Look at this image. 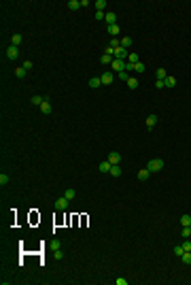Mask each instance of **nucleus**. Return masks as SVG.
Here are the masks:
<instances>
[{"instance_id": "72a5a7b5", "label": "nucleus", "mask_w": 191, "mask_h": 285, "mask_svg": "<svg viewBox=\"0 0 191 285\" xmlns=\"http://www.w3.org/2000/svg\"><path fill=\"white\" fill-rule=\"evenodd\" d=\"M53 255H55V260H62V258H64L62 249H53Z\"/></svg>"}, {"instance_id": "6e6552de", "label": "nucleus", "mask_w": 191, "mask_h": 285, "mask_svg": "<svg viewBox=\"0 0 191 285\" xmlns=\"http://www.w3.org/2000/svg\"><path fill=\"white\" fill-rule=\"evenodd\" d=\"M100 172H104V175H108V172H110V168H113V164H110V162H108V160H104V162H100Z\"/></svg>"}, {"instance_id": "0eeeda50", "label": "nucleus", "mask_w": 191, "mask_h": 285, "mask_svg": "<svg viewBox=\"0 0 191 285\" xmlns=\"http://www.w3.org/2000/svg\"><path fill=\"white\" fill-rule=\"evenodd\" d=\"M108 162H110L113 166H115V164H119V162H121V153H119V151H113V153H108Z\"/></svg>"}, {"instance_id": "c756f323", "label": "nucleus", "mask_w": 191, "mask_h": 285, "mask_svg": "<svg viewBox=\"0 0 191 285\" xmlns=\"http://www.w3.org/2000/svg\"><path fill=\"white\" fill-rule=\"evenodd\" d=\"M0 185H2V187H4V185H9V175H4V172L0 175Z\"/></svg>"}, {"instance_id": "f3484780", "label": "nucleus", "mask_w": 191, "mask_h": 285, "mask_svg": "<svg viewBox=\"0 0 191 285\" xmlns=\"http://www.w3.org/2000/svg\"><path fill=\"white\" fill-rule=\"evenodd\" d=\"M68 9H70V11H79V9H81V2H79V0H70V2H68Z\"/></svg>"}, {"instance_id": "2eb2a0df", "label": "nucleus", "mask_w": 191, "mask_h": 285, "mask_svg": "<svg viewBox=\"0 0 191 285\" xmlns=\"http://www.w3.org/2000/svg\"><path fill=\"white\" fill-rule=\"evenodd\" d=\"M11 45L13 47H19V45H21V34H13L11 36Z\"/></svg>"}, {"instance_id": "473e14b6", "label": "nucleus", "mask_w": 191, "mask_h": 285, "mask_svg": "<svg viewBox=\"0 0 191 285\" xmlns=\"http://www.w3.org/2000/svg\"><path fill=\"white\" fill-rule=\"evenodd\" d=\"M183 249H185V251H191V240H189V238H185V243H183Z\"/></svg>"}, {"instance_id": "393cba45", "label": "nucleus", "mask_w": 191, "mask_h": 285, "mask_svg": "<svg viewBox=\"0 0 191 285\" xmlns=\"http://www.w3.org/2000/svg\"><path fill=\"white\" fill-rule=\"evenodd\" d=\"M108 175H113V177H119V175H121V166H119V164H115V166L110 168V172H108Z\"/></svg>"}, {"instance_id": "7ed1b4c3", "label": "nucleus", "mask_w": 191, "mask_h": 285, "mask_svg": "<svg viewBox=\"0 0 191 285\" xmlns=\"http://www.w3.org/2000/svg\"><path fill=\"white\" fill-rule=\"evenodd\" d=\"M68 204H70V200H68L66 196H62V198H58V200H55V209H58V211H66V209H68Z\"/></svg>"}, {"instance_id": "9d476101", "label": "nucleus", "mask_w": 191, "mask_h": 285, "mask_svg": "<svg viewBox=\"0 0 191 285\" xmlns=\"http://www.w3.org/2000/svg\"><path fill=\"white\" fill-rule=\"evenodd\" d=\"M151 175H153V172H151L149 168H142V170H138V179H140V181H147Z\"/></svg>"}, {"instance_id": "9b49d317", "label": "nucleus", "mask_w": 191, "mask_h": 285, "mask_svg": "<svg viewBox=\"0 0 191 285\" xmlns=\"http://www.w3.org/2000/svg\"><path fill=\"white\" fill-rule=\"evenodd\" d=\"M155 123H157V115H149V117H147V128H149V130H153Z\"/></svg>"}, {"instance_id": "f704fd0d", "label": "nucleus", "mask_w": 191, "mask_h": 285, "mask_svg": "<svg viewBox=\"0 0 191 285\" xmlns=\"http://www.w3.org/2000/svg\"><path fill=\"white\" fill-rule=\"evenodd\" d=\"M155 87H157V89H164V87H166V83H164L161 79H157V81H155Z\"/></svg>"}, {"instance_id": "f8f14e48", "label": "nucleus", "mask_w": 191, "mask_h": 285, "mask_svg": "<svg viewBox=\"0 0 191 285\" xmlns=\"http://www.w3.org/2000/svg\"><path fill=\"white\" fill-rule=\"evenodd\" d=\"M38 109H40V113H43V115H49V113H51V104H49V100H45V102H43Z\"/></svg>"}, {"instance_id": "5701e85b", "label": "nucleus", "mask_w": 191, "mask_h": 285, "mask_svg": "<svg viewBox=\"0 0 191 285\" xmlns=\"http://www.w3.org/2000/svg\"><path fill=\"white\" fill-rule=\"evenodd\" d=\"M43 102H45V98H43V96H32V104H34V107H40Z\"/></svg>"}, {"instance_id": "e433bc0d", "label": "nucleus", "mask_w": 191, "mask_h": 285, "mask_svg": "<svg viewBox=\"0 0 191 285\" xmlns=\"http://www.w3.org/2000/svg\"><path fill=\"white\" fill-rule=\"evenodd\" d=\"M24 68H26V70H30V68H32V62H30V60H26V62H24Z\"/></svg>"}, {"instance_id": "ddd939ff", "label": "nucleus", "mask_w": 191, "mask_h": 285, "mask_svg": "<svg viewBox=\"0 0 191 285\" xmlns=\"http://www.w3.org/2000/svg\"><path fill=\"white\" fill-rule=\"evenodd\" d=\"M100 85H102V81H100V77H91V79H89V87H91V89H96V87H100Z\"/></svg>"}, {"instance_id": "6ab92c4d", "label": "nucleus", "mask_w": 191, "mask_h": 285, "mask_svg": "<svg viewBox=\"0 0 191 285\" xmlns=\"http://www.w3.org/2000/svg\"><path fill=\"white\" fill-rule=\"evenodd\" d=\"M26 72H28V70H26L24 66H19V68H15V77H17V79H24Z\"/></svg>"}, {"instance_id": "1a4fd4ad", "label": "nucleus", "mask_w": 191, "mask_h": 285, "mask_svg": "<svg viewBox=\"0 0 191 285\" xmlns=\"http://www.w3.org/2000/svg\"><path fill=\"white\" fill-rule=\"evenodd\" d=\"M106 30H108V34L113 36V38H117V34H119V24H115V26H106Z\"/></svg>"}, {"instance_id": "4468645a", "label": "nucleus", "mask_w": 191, "mask_h": 285, "mask_svg": "<svg viewBox=\"0 0 191 285\" xmlns=\"http://www.w3.org/2000/svg\"><path fill=\"white\" fill-rule=\"evenodd\" d=\"M132 43H134V41H132V36H123V38H121V47H125V49H130Z\"/></svg>"}, {"instance_id": "bb28decb", "label": "nucleus", "mask_w": 191, "mask_h": 285, "mask_svg": "<svg viewBox=\"0 0 191 285\" xmlns=\"http://www.w3.org/2000/svg\"><path fill=\"white\" fill-rule=\"evenodd\" d=\"M180 234H183V238H189V236H191V226H183Z\"/></svg>"}, {"instance_id": "b1692460", "label": "nucleus", "mask_w": 191, "mask_h": 285, "mask_svg": "<svg viewBox=\"0 0 191 285\" xmlns=\"http://www.w3.org/2000/svg\"><path fill=\"white\" fill-rule=\"evenodd\" d=\"M180 226H191V215H180Z\"/></svg>"}, {"instance_id": "412c9836", "label": "nucleus", "mask_w": 191, "mask_h": 285, "mask_svg": "<svg viewBox=\"0 0 191 285\" xmlns=\"http://www.w3.org/2000/svg\"><path fill=\"white\" fill-rule=\"evenodd\" d=\"M64 196H66V198H68V200H74V198H77V191L72 190V187H68V190L64 191Z\"/></svg>"}, {"instance_id": "f03ea898", "label": "nucleus", "mask_w": 191, "mask_h": 285, "mask_svg": "<svg viewBox=\"0 0 191 285\" xmlns=\"http://www.w3.org/2000/svg\"><path fill=\"white\" fill-rule=\"evenodd\" d=\"M110 68H113V72L117 75V72H121V70H125V62L123 60H113V64H110Z\"/></svg>"}, {"instance_id": "a878e982", "label": "nucleus", "mask_w": 191, "mask_h": 285, "mask_svg": "<svg viewBox=\"0 0 191 285\" xmlns=\"http://www.w3.org/2000/svg\"><path fill=\"white\" fill-rule=\"evenodd\" d=\"M128 62H130V64H138V62H140L138 53H130V56H128Z\"/></svg>"}, {"instance_id": "f257e3e1", "label": "nucleus", "mask_w": 191, "mask_h": 285, "mask_svg": "<svg viewBox=\"0 0 191 285\" xmlns=\"http://www.w3.org/2000/svg\"><path fill=\"white\" fill-rule=\"evenodd\" d=\"M147 168H149L151 172H159V170L164 168V160H159V157H157V160H149Z\"/></svg>"}, {"instance_id": "2f4dec72", "label": "nucleus", "mask_w": 191, "mask_h": 285, "mask_svg": "<svg viewBox=\"0 0 191 285\" xmlns=\"http://www.w3.org/2000/svg\"><path fill=\"white\" fill-rule=\"evenodd\" d=\"M183 253H185V249H183V245H180V247H174V255H176V258H180Z\"/></svg>"}, {"instance_id": "20e7f679", "label": "nucleus", "mask_w": 191, "mask_h": 285, "mask_svg": "<svg viewBox=\"0 0 191 285\" xmlns=\"http://www.w3.org/2000/svg\"><path fill=\"white\" fill-rule=\"evenodd\" d=\"M100 81H102V85H110L115 81V72H104V75L100 77Z\"/></svg>"}, {"instance_id": "39448f33", "label": "nucleus", "mask_w": 191, "mask_h": 285, "mask_svg": "<svg viewBox=\"0 0 191 285\" xmlns=\"http://www.w3.org/2000/svg\"><path fill=\"white\" fill-rule=\"evenodd\" d=\"M104 22H106V26H115V24H117V15H115L113 11L104 13Z\"/></svg>"}, {"instance_id": "423d86ee", "label": "nucleus", "mask_w": 191, "mask_h": 285, "mask_svg": "<svg viewBox=\"0 0 191 285\" xmlns=\"http://www.w3.org/2000/svg\"><path fill=\"white\" fill-rule=\"evenodd\" d=\"M7 58H9V60H17V58H19V47H13V45H11V47L7 49Z\"/></svg>"}, {"instance_id": "a211bd4d", "label": "nucleus", "mask_w": 191, "mask_h": 285, "mask_svg": "<svg viewBox=\"0 0 191 285\" xmlns=\"http://www.w3.org/2000/svg\"><path fill=\"white\" fill-rule=\"evenodd\" d=\"M147 70V66H144L142 62H138V64H134V72H138V75H142Z\"/></svg>"}, {"instance_id": "dca6fc26", "label": "nucleus", "mask_w": 191, "mask_h": 285, "mask_svg": "<svg viewBox=\"0 0 191 285\" xmlns=\"http://www.w3.org/2000/svg\"><path fill=\"white\" fill-rule=\"evenodd\" d=\"M125 83H128V87H130V89H136V87H138V79H136V77H130Z\"/></svg>"}, {"instance_id": "c9c22d12", "label": "nucleus", "mask_w": 191, "mask_h": 285, "mask_svg": "<svg viewBox=\"0 0 191 285\" xmlns=\"http://www.w3.org/2000/svg\"><path fill=\"white\" fill-rule=\"evenodd\" d=\"M51 245H53V249H60V247H62V243H60V240H58V238H55V240H53V243H51Z\"/></svg>"}, {"instance_id": "aec40b11", "label": "nucleus", "mask_w": 191, "mask_h": 285, "mask_svg": "<svg viewBox=\"0 0 191 285\" xmlns=\"http://www.w3.org/2000/svg\"><path fill=\"white\" fill-rule=\"evenodd\" d=\"M164 83H166V87H174V85H176V79H174V77H170V75H168L166 79H164Z\"/></svg>"}, {"instance_id": "7c9ffc66", "label": "nucleus", "mask_w": 191, "mask_h": 285, "mask_svg": "<svg viewBox=\"0 0 191 285\" xmlns=\"http://www.w3.org/2000/svg\"><path fill=\"white\" fill-rule=\"evenodd\" d=\"M115 77H119L121 81H128V79H130V75H128V72H125V70H121V72H117V75H115Z\"/></svg>"}, {"instance_id": "c85d7f7f", "label": "nucleus", "mask_w": 191, "mask_h": 285, "mask_svg": "<svg viewBox=\"0 0 191 285\" xmlns=\"http://www.w3.org/2000/svg\"><path fill=\"white\" fill-rule=\"evenodd\" d=\"M166 77H168L166 68H157V79H161V81H164V79H166Z\"/></svg>"}, {"instance_id": "4be33fe9", "label": "nucleus", "mask_w": 191, "mask_h": 285, "mask_svg": "<svg viewBox=\"0 0 191 285\" xmlns=\"http://www.w3.org/2000/svg\"><path fill=\"white\" fill-rule=\"evenodd\" d=\"M113 56H106V53H104V56H102V58H100V64H104V66H106V64H113Z\"/></svg>"}, {"instance_id": "4c0bfd02", "label": "nucleus", "mask_w": 191, "mask_h": 285, "mask_svg": "<svg viewBox=\"0 0 191 285\" xmlns=\"http://www.w3.org/2000/svg\"><path fill=\"white\" fill-rule=\"evenodd\" d=\"M96 19H98V22H104V13H96Z\"/></svg>"}, {"instance_id": "cd10ccee", "label": "nucleus", "mask_w": 191, "mask_h": 285, "mask_svg": "<svg viewBox=\"0 0 191 285\" xmlns=\"http://www.w3.org/2000/svg\"><path fill=\"white\" fill-rule=\"evenodd\" d=\"M180 260L185 262V264H191V251H185V253L180 255Z\"/></svg>"}]
</instances>
